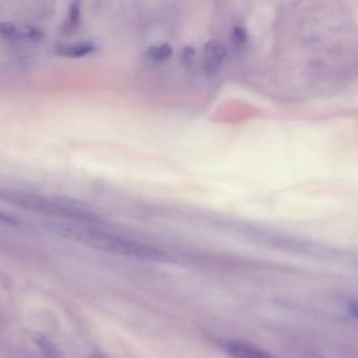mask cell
<instances>
[{
	"label": "cell",
	"instance_id": "1",
	"mask_svg": "<svg viewBox=\"0 0 358 358\" xmlns=\"http://www.w3.org/2000/svg\"><path fill=\"white\" fill-rule=\"evenodd\" d=\"M48 228L66 239L88 245L94 249L119 255L123 257H131L147 262H165L169 260L168 255L151 245L124 238L109 231H103L98 227H92L84 222L74 221H55L48 222Z\"/></svg>",
	"mask_w": 358,
	"mask_h": 358
},
{
	"label": "cell",
	"instance_id": "2",
	"mask_svg": "<svg viewBox=\"0 0 358 358\" xmlns=\"http://www.w3.org/2000/svg\"><path fill=\"white\" fill-rule=\"evenodd\" d=\"M0 35L18 41L35 42L42 38V31L32 25H15L13 22H1Z\"/></svg>",
	"mask_w": 358,
	"mask_h": 358
},
{
	"label": "cell",
	"instance_id": "3",
	"mask_svg": "<svg viewBox=\"0 0 358 358\" xmlns=\"http://www.w3.org/2000/svg\"><path fill=\"white\" fill-rule=\"evenodd\" d=\"M94 52H95V45L88 41L60 43L56 49V53L59 56H64V57H84Z\"/></svg>",
	"mask_w": 358,
	"mask_h": 358
},
{
	"label": "cell",
	"instance_id": "4",
	"mask_svg": "<svg viewBox=\"0 0 358 358\" xmlns=\"http://www.w3.org/2000/svg\"><path fill=\"white\" fill-rule=\"evenodd\" d=\"M227 352L234 357V358H273L271 355H268L266 351L256 348L250 344H243V343H228L225 345Z\"/></svg>",
	"mask_w": 358,
	"mask_h": 358
},
{
	"label": "cell",
	"instance_id": "5",
	"mask_svg": "<svg viewBox=\"0 0 358 358\" xmlns=\"http://www.w3.org/2000/svg\"><path fill=\"white\" fill-rule=\"evenodd\" d=\"M204 52H206V59L213 64L217 66L222 62L224 56H225V49L220 42L215 41H210L206 43L204 46Z\"/></svg>",
	"mask_w": 358,
	"mask_h": 358
},
{
	"label": "cell",
	"instance_id": "6",
	"mask_svg": "<svg viewBox=\"0 0 358 358\" xmlns=\"http://www.w3.org/2000/svg\"><path fill=\"white\" fill-rule=\"evenodd\" d=\"M172 48L169 43H157V45H152L150 49H148V57L152 59V60H157V62H161V60H165L168 59L171 55H172Z\"/></svg>",
	"mask_w": 358,
	"mask_h": 358
},
{
	"label": "cell",
	"instance_id": "7",
	"mask_svg": "<svg viewBox=\"0 0 358 358\" xmlns=\"http://www.w3.org/2000/svg\"><path fill=\"white\" fill-rule=\"evenodd\" d=\"M36 344L39 345L43 358H62L57 348L49 340H46L43 337H38Z\"/></svg>",
	"mask_w": 358,
	"mask_h": 358
}]
</instances>
